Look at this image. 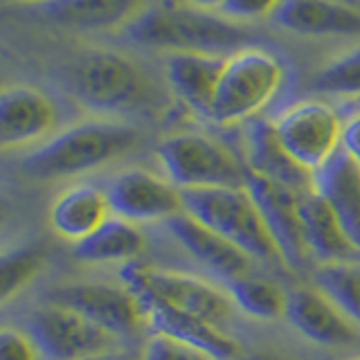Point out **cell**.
<instances>
[{"mask_svg":"<svg viewBox=\"0 0 360 360\" xmlns=\"http://www.w3.org/2000/svg\"><path fill=\"white\" fill-rule=\"evenodd\" d=\"M129 41L140 48L176 52H200L221 54L248 48L250 30L241 27L221 14L202 11L191 5L162 0V3L144 7L127 27Z\"/></svg>","mask_w":360,"mask_h":360,"instance_id":"1","label":"cell"},{"mask_svg":"<svg viewBox=\"0 0 360 360\" xmlns=\"http://www.w3.org/2000/svg\"><path fill=\"white\" fill-rule=\"evenodd\" d=\"M140 133L117 120L77 122L22 158V172L37 180H61L95 172L133 151Z\"/></svg>","mask_w":360,"mask_h":360,"instance_id":"2","label":"cell"},{"mask_svg":"<svg viewBox=\"0 0 360 360\" xmlns=\"http://www.w3.org/2000/svg\"><path fill=\"white\" fill-rule=\"evenodd\" d=\"M70 95L99 115H135L158 101L153 79L131 56L115 50H88L68 72Z\"/></svg>","mask_w":360,"mask_h":360,"instance_id":"3","label":"cell"},{"mask_svg":"<svg viewBox=\"0 0 360 360\" xmlns=\"http://www.w3.org/2000/svg\"><path fill=\"white\" fill-rule=\"evenodd\" d=\"M183 212L234 243L252 262L284 264L255 198L243 187L185 189Z\"/></svg>","mask_w":360,"mask_h":360,"instance_id":"4","label":"cell"},{"mask_svg":"<svg viewBox=\"0 0 360 360\" xmlns=\"http://www.w3.org/2000/svg\"><path fill=\"white\" fill-rule=\"evenodd\" d=\"M286 82V68L273 52L241 48L225 59L210 122L234 127L252 120L273 101Z\"/></svg>","mask_w":360,"mask_h":360,"instance_id":"5","label":"cell"},{"mask_svg":"<svg viewBox=\"0 0 360 360\" xmlns=\"http://www.w3.org/2000/svg\"><path fill=\"white\" fill-rule=\"evenodd\" d=\"M162 174L180 191L210 187H243L248 167L234 151L202 133H172L158 144Z\"/></svg>","mask_w":360,"mask_h":360,"instance_id":"6","label":"cell"},{"mask_svg":"<svg viewBox=\"0 0 360 360\" xmlns=\"http://www.w3.org/2000/svg\"><path fill=\"white\" fill-rule=\"evenodd\" d=\"M122 279L138 297L167 304L172 309L217 324L221 329H225L236 311L228 290L198 275L135 262L124 268Z\"/></svg>","mask_w":360,"mask_h":360,"instance_id":"7","label":"cell"},{"mask_svg":"<svg viewBox=\"0 0 360 360\" xmlns=\"http://www.w3.org/2000/svg\"><path fill=\"white\" fill-rule=\"evenodd\" d=\"M27 333L50 360H93L120 349V340L75 309L45 300L27 318Z\"/></svg>","mask_w":360,"mask_h":360,"instance_id":"8","label":"cell"},{"mask_svg":"<svg viewBox=\"0 0 360 360\" xmlns=\"http://www.w3.org/2000/svg\"><path fill=\"white\" fill-rule=\"evenodd\" d=\"M292 160L315 174L342 149L345 124L338 110L320 99H302L273 120Z\"/></svg>","mask_w":360,"mask_h":360,"instance_id":"9","label":"cell"},{"mask_svg":"<svg viewBox=\"0 0 360 360\" xmlns=\"http://www.w3.org/2000/svg\"><path fill=\"white\" fill-rule=\"evenodd\" d=\"M45 300L79 311L117 340H131L149 329L142 302L127 284L68 281V284L54 286Z\"/></svg>","mask_w":360,"mask_h":360,"instance_id":"10","label":"cell"},{"mask_svg":"<svg viewBox=\"0 0 360 360\" xmlns=\"http://www.w3.org/2000/svg\"><path fill=\"white\" fill-rule=\"evenodd\" d=\"M245 189L250 191L259 212H262V219L273 236L284 266L304 270L311 257L302 228V194L266 176H259L250 169L245 172Z\"/></svg>","mask_w":360,"mask_h":360,"instance_id":"11","label":"cell"},{"mask_svg":"<svg viewBox=\"0 0 360 360\" xmlns=\"http://www.w3.org/2000/svg\"><path fill=\"white\" fill-rule=\"evenodd\" d=\"M106 194L112 217L129 223H155L169 221L183 212V194L165 176L146 169H124L110 176Z\"/></svg>","mask_w":360,"mask_h":360,"instance_id":"12","label":"cell"},{"mask_svg":"<svg viewBox=\"0 0 360 360\" xmlns=\"http://www.w3.org/2000/svg\"><path fill=\"white\" fill-rule=\"evenodd\" d=\"M56 122L54 101L39 88L16 84L0 95V144L5 151L41 146L54 135Z\"/></svg>","mask_w":360,"mask_h":360,"instance_id":"13","label":"cell"},{"mask_svg":"<svg viewBox=\"0 0 360 360\" xmlns=\"http://www.w3.org/2000/svg\"><path fill=\"white\" fill-rule=\"evenodd\" d=\"M286 320L300 335L320 347L335 349L360 340L358 326L318 286H302L288 292Z\"/></svg>","mask_w":360,"mask_h":360,"instance_id":"14","label":"cell"},{"mask_svg":"<svg viewBox=\"0 0 360 360\" xmlns=\"http://www.w3.org/2000/svg\"><path fill=\"white\" fill-rule=\"evenodd\" d=\"M165 225L169 234L180 243V248L189 257H194L223 286L252 273L250 257L243 250H239L234 243H230L228 239H223L221 234L210 230L207 225H202L194 217H189V214L180 212L174 219H169Z\"/></svg>","mask_w":360,"mask_h":360,"instance_id":"15","label":"cell"},{"mask_svg":"<svg viewBox=\"0 0 360 360\" xmlns=\"http://www.w3.org/2000/svg\"><path fill=\"white\" fill-rule=\"evenodd\" d=\"M144 315H146V326L151 333H162L167 338L189 345L210 356L212 360H236L243 356V347L230 335L225 329L217 324H210L194 315L183 313L178 309L167 307V304L153 302V300H142Z\"/></svg>","mask_w":360,"mask_h":360,"instance_id":"16","label":"cell"},{"mask_svg":"<svg viewBox=\"0 0 360 360\" xmlns=\"http://www.w3.org/2000/svg\"><path fill=\"white\" fill-rule=\"evenodd\" d=\"M225 59L228 56L200 52H176L167 56L165 77L169 88L183 101V106L198 117L210 120Z\"/></svg>","mask_w":360,"mask_h":360,"instance_id":"17","label":"cell"},{"mask_svg":"<svg viewBox=\"0 0 360 360\" xmlns=\"http://www.w3.org/2000/svg\"><path fill=\"white\" fill-rule=\"evenodd\" d=\"M275 22L302 37H360V7L347 0H284Z\"/></svg>","mask_w":360,"mask_h":360,"instance_id":"18","label":"cell"},{"mask_svg":"<svg viewBox=\"0 0 360 360\" xmlns=\"http://www.w3.org/2000/svg\"><path fill=\"white\" fill-rule=\"evenodd\" d=\"M112 217L108 194L97 185H72L54 198L50 210V225L61 239L72 245L82 243Z\"/></svg>","mask_w":360,"mask_h":360,"instance_id":"19","label":"cell"},{"mask_svg":"<svg viewBox=\"0 0 360 360\" xmlns=\"http://www.w3.org/2000/svg\"><path fill=\"white\" fill-rule=\"evenodd\" d=\"M313 189L329 202L360 252V165L340 149L320 172L313 174Z\"/></svg>","mask_w":360,"mask_h":360,"instance_id":"20","label":"cell"},{"mask_svg":"<svg viewBox=\"0 0 360 360\" xmlns=\"http://www.w3.org/2000/svg\"><path fill=\"white\" fill-rule=\"evenodd\" d=\"M248 162L250 172L266 176L275 183H281L290 189L307 194L313 189V174L307 172L302 165L292 160V155L281 144L273 122L255 120L248 127Z\"/></svg>","mask_w":360,"mask_h":360,"instance_id":"21","label":"cell"},{"mask_svg":"<svg viewBox=\"0 0 360 360\" xmlns=\"http://www.w3.org/2000/svg\"><path fill=\"white\" fill-rule=\"evenodd\" d=\"M302 228L309 257L320 266L360 262V252L356 250V245L347 236L329 202L315 189L302 194Z\"/></svg>","mask_w":360,"mask_h":360,"instance_id":"22","label":"cell"},{"mask_svg":"<svg viewBox=\"0 0 360 360\" xmlns=\"http://www.w3.org/2000/svg\"><path fill=\"white\" fill-rule=\"evenodd\" d=\"M146 0H50L39 14L50 22L77 32H106L127 27L144 9Z\"/></svg>","mask_w":360,"mask_h":360,"instance_id":"23","label":"cell"},{"mask_svg":"<svg viewBox=\"0 0 360 360\" xmlns=\"http://www.w3.org/2000/svg\"><path fill=\"white\" fill-rule=\"evenodd\" d=\"M146 248L140 225L110 217L97 232L75 245V257L90 266L106 264H135Z\"/></svg>","mask_w":360,"mask_h":360,"instance_id":"24","label":"cell"},{"mask_svg":"<svg viewBox=\"0 0 360 360\" xmlns=\"http://www.w3.org/2000/svg\"><path fill=\"white\" fill-rule=\"evenodd\" d=\"M232 297L236 311L250 315L262 322H275L286 318L288 309V292L275 281H270L262 275H245L230 281L223 286Z\"/></svg>","mask_w":360,"mask_h":360,"instance_id":"25","label":"cell"},{"mask_svg":"<svg viewBox=\"0 0 360 360\" xmlns=\"http://www.w3.org/2000/svg\"><path fill=\"white\" fill-rule=\"evenodd\" d=\"M313 281L360 329V262L322 264L315 268Z\"/></svg>","mask_w":360,"mask_h":360,"instance_id":"26","label":"cell"},{"mask_svg":"<svg viewBox=\"0 0 360 360\" xmlns=\"http://www.w3.org/2000/svg\"><path fill=\"white\" fill-rule=\"evenodd\" d=\"M313 88L335 97H360V48L322 65L313 79Z\"/></svg>","mask_w":360,"mask_h":360,"instance_id":"27","label":"cell"},{"mask_svg":"<svg viewBox=\"0 0 360 360\" xmlns=\"http://www.w3.org/2000/svg\"><path fill=\"white\" fill-rule=\"evenodd\" d=\"M43 259L45 257L41 252V248H18V250L7 252L3 257L0 275H3V300L5 302L30 284L34 275L41 270Z\"/></svg>","mask_w":360,"mask_h":360,"instance_id":"28","label":"cell"},{"mask_svg":"<svg viewBox=\"0 0 360 360\" xmlns=\"http://www.w3.org/2000/svg\"><path fill=\"white\" fill-rule=\"evenodd\" d=\"M142 360H212L198 349L183 345L162 333H151L142 349Z\"/></svg>","mask_w":360,"mask_h":360,"instance_id":"29","label":"cell"},{"mask_svg":"<svg viewBox=\"0 0 360 360\" xmlns=\"http://www.w3.org/2000/svg\"><path fill=\"white\" fill-rule=\"evenodd\" d=\"M41 349L27 331L5 326L0 331V360H41Z\"/></svg>","mask_w":360,"mask_h":360,"instance_id":"30","label":"cell"},{"mask_svg":"<svg viewBox=\"0 0 360 360\" xmlns=\"http://www.w3.org/2000/svg\"><path fill=\"white\" fill-rule=\"evenodd\" d=\"M284 0H225L221 7V16L232 22H248L259 20L266 16H275Z\"/></svg>","mask_w":360,"mask_h":360,"instance_id":"31","label":"cell"},{"mask_svg":"<svg viewBox=\"0 0 360 360\" xmlns=\"http://www.w3.org/2000/svg\"><path fill=\"white\" fill-rule=\"evenodd\" d=\"M342 151L352 155L354 160L360 165V112L349 120L342 129Z\"/></svg>","mask_w":360,"mask_h":360,"instance_id":"32","label":"cell"},{"mask_svg":"<svg viewBox=\"0 0 360 360\" xmlns=\"http://www.w3.org/2000/svg\"><path fill=\"white\" fill-rule=\"evenodd\" d=\"M223 3L225 0H187V5L202 9V11H212V14H221Z\"/></svg>","mask_w":360,"mask_h":360,"instance_id":"33","label":"cell"},{"mask_svg":"<svg viewBox=\"0 0 360 360\" xmlns=\"http://www.w3.org/2000/svg\"><path fill=\"white\" fill-rule=\"evenodd\" d=\"M93 360H142V356H135V354H129V352H122V349H115V352L104 354V356L93 358Z\"/></svg>","mask_w":360,"mask_h":360,"instance_id":"34","label":"cell"},{"mask_svg":"<svg viewBox=\"0 0 360 360\" xmlns=\"http://www.w3.org/2000/svg\"><path fill=\"white\" fill-rule=\"evenodd\" d=\"M236 360H288L284 356H277V354H252V356H241V358H236Z\"/></svg>","mask_w":360,"mask_h":360,"instance_id":"35","label":"cell"},{"mask_svg":"<svg viewBox=\"0 0 360 360\" xmlns=\"http://www.w3.org/2000/svg\"><path fill=\"white\" fill-rule=\"evenodd\" d=\"M20 3H37V5H45V3H50V0H20Z\"/></svg>","mask_w":360,"mask_h":360,"instance_id":"36","label":"cell"},{"mask_svg":"<svg viewBox=\"0 0 360 360\" xmlns=\"http://www.w3.org/2000/svg\"><path fill=\"white\" fill-rule=\"evenodd\" d=\"M347 3H352V5H358V7H360V0H347Z\"/></svg>","mask_w":360,"mask_h":360,"instance_id":"37","label":"cell"},{"mask_svg":"<svg viewBox=\"0 0 360 360\" xmlns=\"http://www.w3.org/2000/svg\"><path fill=\"white\" fill-rule=\"evenodd\" d=\"M352 360H360V356H358V358H352Z\"/></svg>","mask_w":360,"mask_h":360,"instance_id":"38","label":"cell"}]
</instances>
